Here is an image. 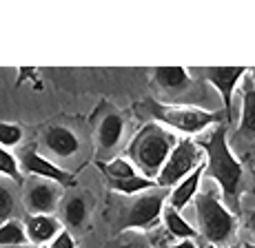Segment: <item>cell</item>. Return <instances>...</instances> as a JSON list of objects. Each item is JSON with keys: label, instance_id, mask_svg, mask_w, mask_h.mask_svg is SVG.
I'll return each mask as SVG.
<instances>
[{"label": "cell", "instance_id": "10", "mask_svg": "<svg viewBox=\"0 0 255 248\" xmlns=\"http://www.w3.org/2000/svg\"><path fill=\"white\" fill-rule=\"evenodd\" d=\"M58 197H60V191L51 182H38L29 188L24 202H27V208L33 215H49L56 208Z\"/></svg>", "mask_w": 255, "mask_h": 248}, {"label": "cell", "instance_id": "16", "mask_svg": "<svg viewBox=\"0 0 255 248\" xmlns=\"http://www.w3.org/2000/svg\"><path fill=\"white\" fill-rule=\"evenodd\" d=\"M160 220L164 222V228L171 233L173 237H178L180 242L182 240H195L198 237V231H195L193 226H191L189 222L184 220L182 215H180L175 208L171 206H164L162 208V215H160Z\"/></svg>", "mask_w": 255, "mask_h": 248}, {"label": "cell", "instance_id": "23", "mask_svg": "<svg viewBox=\"0 0 255 248\" xmlns=\"http://www.w3.org/2000/svg\"><path fill=\"white\" fill-rule=\"evenodd\" d=\"M13 208H16L13 195L2 186V184H0V224H4L7 220H11Z\"/></svg>", "mask_w": 255, "mask_h": 248}, {"label": "cell", "instance_id": "11", "mask_svg": "<svg viewBox=\"0 0 255 248\" xmlns=\"http://www.w3.org/2000/svg\"><path fill=\"white\" fill-rule=\"evenodd\" d=\"M42 140H45V147L58 158H71L80 149V140L67 126H51V129L45 131Z\"/></svg>", "mask_w": 255, "mask_h": 248}, {"label": "cell", "instance_id": "21", "mask_svg": "<svg viewBox=\"0 0 255 248\" xmlns=\"http://www.w3.org/2000/svg\"><path fill=\"white\" fill-rule=\"evenodd\" d=\"M0 173L7 175V177H11L13 182H22L20 177V166H18V160L13 158L11 153H9L7 149L0 147Z\"/></svg>", "mask_w": 255, "mask_h": 248}, {"label": "cell", "instance_id": "24", "mask_svg": "<svg viewBox=\"0 0 255 248\" xmlns=\"http://www.w3.org/2000/svg\"><path fill=\"white\" fill-rule=\"evenodd\" d=\"M49 248H76V242L67 231H60L51 242H49Z\"/></svg>", "mask_w": 255, "mask_h": 248}, {"label": "cell", "instance_id": "30", "mask_svg": "<svg viewBox=\"0 0 255 248\" xmlns=\"http://www.w3.org/2000/svg\"><path fill=\"white\" fill-rule=\"evenodd\" d=\"M227 248H240V246H227Z\"/></svg>", "mask_w": 255, "mask_h": 248}, {"label": "cell", "instance_id": "6", "mask_svg": "<svg viewBox=\"0 0 255 248\" xmlns=\"http://www.w3.org/2000/svg\"><path fill=\"white\" fill-rule=\"evenodd\" d=\"M166 193H149V195L135 197L125 211V217L120 220L122 231H138V228H151L155 226L162 215Z\"/></svg>", "mask_w": 255, "mask_h": 248}, {"label": "cell", "instance_id": "2", "mask_svg": "<svg viewBox=\"0 0 255 248\" xmlns=\"http://www.w3.org/2000/svg\"><path fill=\"white\" fill-rule=\"evenodd\" d=\"M175 142H178V138L173 133L160 129L158 124H146L131 140L129 151H127L129 162L135 166V171L142 173V177L153 179L158 177L160 168L164 166Z\"/></svg>", "mask_w": 255, "mask_h": 248}, {"label": "cell", "instance_id": "32", "mask_svg": "<svg viewBox=\"0 0 255 248\" xmlns=\"http://www.w3.org/2000/svg\"><path fill=\"white\" fill-rule=\"evenodd\" d=\"M253 76H255V71H253Z\"/></svg>", "mask_w": 255, "mask_h": 248}, {"label": "cell", "instance_id": "7", "mask_svg": "<svg viewBox=\"0 0 255 248\" xmlns=\"http://www.w3.org/2000/svg\"><path fill=\"white\" fill-rule=\"evenodd\" d=\"M202 76L204 80L211 82L218 89L220 98H222V104H224L222 118L227 120L224 124L233 122V91H235V84L247 76V69L244 67H209V69L202 71Z\"/></svg>", "mask_w": 255, "mask_h": 248}, {"label": "cell", "instance_id": "18", "mask_svg": "<svg viewBox=\"0 0 255 248\" xmlns=\"http://www.w3.org/2000/svg\"><path fill=\"white\" fill-rule=\"evenodd\" d=\"M0 246H27V233L20 222L7 220L0 224Z\"/></svg>", "mask_w": 255, "mask_h": 248}, {"label": "cell", "instance_id": "20", "mask_svg": "<svg viewBox=\"0 0 255 248\" xmlns=\"http://www.w3.org/2000/svg\"><path fill=\"white\" fill-rule=\"evenodd\" d=\"M65 222L69 224V226L73 228H80L82 224H85L87 220V202H85V197H80V195H76V197H71L69 202L65 204Z\"/></svg>", "mask_w": 255, "mask_h": 248}, {"label": "cell", "instance_id": "5", "mask_svg": "<svg viewBox=\"0 0 255 248\" xmlns=\"http://www.w3.org/2000/svg\"><path fill=\"white\" fill-rule=\"evenodd\" d=\"M202 160H204L202 149H200L193 140H189V138L178 140L173 151H171L169 158H166L164 166L160 168L158 177H155V186L169 188V186L180 184L186 175L193 173L195 168L202 164Z\"/></svg>", "mask_w": 255, "mask_h": 248}, {"label": "cell", "instance_id": "3", "mask_svg": "<svg viewBox=\"0 0 255 248\" xmlns=\"http://www.w3.org/2000/svg\"><path fill=\"white\" fill-rule=\"evenodd\" d=\"M195 220H198V235L204 237L213 246H227L233 242L238 220L222 204L218 193L204 191L195 195Z\"/></svg>", "mask_w": 255, "mask_h": 248}, {"label": "cell", "instance_id": "19", "mask_svg": "<svg viewBox=\"0 0 255 248\" xmlns=\"http://www.w3.org/2000/svg\"><path fill=\"white\" fill-rule=\"evenodd\" d=\"M98 166L105 171L107 179H129V177H135V175H138L135 166L125 158H114L109 164H98Z\"/></svg>", "mask_w": 255, "mask_h": 248}, {"label": "cell", "instance_id": "22", "mask_svg": "<svg viewBox=\"0 0 255 248\" xmlns=\"http://www.w3.org/2000/svg\"><path fill=\"white\" fill-rule=\"evenodd\" d=\"M22 140V129L18 124H9V122H0V147L9 149L16 147Z\"/></svg>", "mask_w": 255, "mask_h": 248}, {"label": "cell", "instance_id": "17", "mask_svg": "<svg viewBox=\"0 0 255 248\" xmlns=\"http://www.w3.org/2000/svg\"><path fill=\"white\" fill-rule=\"evenodd\" d=\"M111 186V191H118L122 195H135V193L149 191V188H158L155 186V179H146L142 175H135V177L129 179H107Z\"/></svg>", "mask_w": 255, "mask_h": 248}, {"label": "cell", "instance_id": "1", "mask_svg": "<svg viewBox=\"0 0 255 248\" xmlns=\"http://www.w3.org/2000/svg\"><path fill=\"white\" fill-rule=\"evenodd\" d=\"M202 153L209 158V177L215 179L220 186V193L224 197V206L233 213V215H240L242 213V175H244V166L238 158L231 153L229 149V140H227V124H220L209 138L198 140Z\"/></svg>", "mask_w": 255, "mask_h": 248}, {"label": "cell", "instance_id": "12", "mask_svg": "<svg viewBox=\"0 0 255 248\" xmlns=\"http://www.w3.org/2000/svg\"><path fill=\"white\" fill-rule=\"evenodd\" d=\"M24 233L31 244H47L60 233V222L51 215H29L24 222Z\"/></svg>", "mask_w": 255, "mask_h": 248}, {"label": "cell", "instance_id": "31", "mask_svg": "<svg viewBox=\"0 0 255 248\" xmlns=\"http://www.w3.org/2000/svg\"><path fill=\"white\" fill-rule=\"evenodd\" d=\"M42 248H49V246H42Z\"/></svg>", "mask_w": 255, "mask_h": 248}, {"label": "cell", "instance_id": "28", "mask_svg": "<svg viewBox=\"0 0 255 248\" xmlns=\"http://www.w3.org/2000/svg\"><path fill=\"white\" fill-rule=\"evenodd\" d=\"M0 248H31V246H0Z\"/></svg>", "mask_w": 255, "mask_h": 248}, {"label": "cell", "instance_id": "27", "mask_svg": "<svg viewBox=\"0 0 255 248\" xmlns=\"http://www.w3.org/2000/svg\"><path fill=\"white\" fill-rule=\"evenodd\" d=\"M247 226H249V231H251L253 235H255V208L251 211V215L247 217Z\"/></svg>", "mask_w": 255, "mask_h": 248}, {"label": "cell", "instance_id": "26", "mask_svg": "<svg viewBox=\"0 0 255 248\" xmlns=\"http://www.w3.org/2000/svg\"><path fill=\"white\" fill-rule=\"evenodd\" d=\"M153 248H198L193 244V240H182L178 244H166V242H158Z\"/></svg>", "mask_w": 255, "mask_h": 248}, {"label": "cell", "instance_id": "29", "mask_svg": "<svg viewBox=\"0 0 255 248\" xmlns=\"http://www.w3.org/2000/svg\"><path fill=\"white\" fill-rule=\"evenodd\" d=\"M244 248H255V244H244Z\"/></svg>", "mask_w": 255, "mask_h": 248}, {"label": "cell", "instance_id": "15", "mask_svg": "<svg viewBox=\"0 0 255 248\" xmlns=\"http://www.w3.org/2000/svg\"><path fill=\"white\" fill-rule=\"evenodd\" d=\"M122 133H125V120L118 113H109L100 124V131H98V147H100V153L107 155L111 153L122 140Z\"/></svg>", "mask_w": 255, "mask_h": 248}, {"label": "cell", "instance_id": "14", "mask_svg": "<svg viewBox=\"0 0 255 248\" xmlns=\"http://www.w3.org/2000/svg\"><path fill=\"white\" fill-rule=\"evenodd\" d=\"M204 173V162L195 168L193 173H189L180 184H175V188L169 193V206L175 208V211H182V208L189 206V202L198 195V186H200V177Z\"/></svg>", "mask_w": 255, "mask_h": 248}, {"label": "cell", "instance_id": "8", "mask_svg": "<svg viewBox=\"0 0 255 248\" xmlns=\"http://www.w3.org/2000/svg\"><path fill=\"white\" fill-rule=\"evenodd\" d=\"M153 80L160 91L171 98H182L193 89V80L182 67H160L153 71Z\"/></svg>", "mask_w": 255, "mask_h": 248}, {"label": "cell", "instance_id": "25", "mask_svg": "<svg viewBox=\"0 0 255 248\" xmlns=\"http://www.w3.org/2000/svg\"><path fill=\"white\" fill-rule=\"evenodd\" d=\"M118 248H149L144 240H140V237H127V240H122Z\"/></svg>", "mask_w": 255, "mask_h": 248}, {"label": "cell", "instance_id": "13", "mask_svg": "<svg viewBox=\"0 0 255 248\" xmlns=\"http://www.w3.org/2000/svg\"><path fill=\"white\" fill-rule=\"evenodd\" d=\"M242 89H244V95H242V120H240V129H238V135L244 140H255V82L251 76H244L242 78Z\"/></svg>", "mask_w": 255, "mask_h": 248}, {"label": "cell", "instance_id": "9", "mask_svg": "<svg viewBox=\"0 0 255 248\" xmlns=\"http://www.w3.org/2000/svg\"><path fill=\"white\" fill-rule=\"evenodd\" d=\"M20 164H22V171L38 175V177H45L47 182H56V184H71L73 182L69 173L62 171L56 164H51L47 158H42L36 151H24L20 158Z\"/></svg>", "mask_w": 255, "mask_h": 248}, {"label": "cell", "instance_id": "4", "mask_svg": "<svg viewBox=\"0 0 255 248\" xmlns=\"http://www.w3.org/2000/svg\"><path fill=\"white\" fill-rule=\"evenodd\" d=\"M142 109L151 115V118L160 120L166 126L175 131H182L186 135L202 133L209 124L224 120L222 115L211 113L204 109H195V106H171V104H160V102H144Z\"/></svg>", "mask_w": 255, "mask_h": 248}]
</instances>
